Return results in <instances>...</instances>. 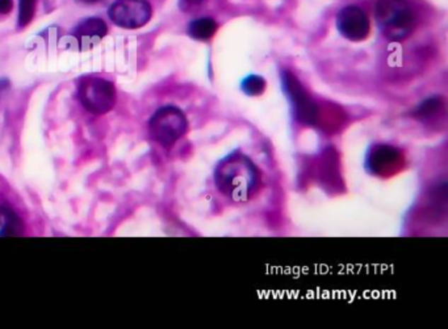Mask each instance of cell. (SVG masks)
<instances>
[{
  "label": "cell",
  "instance_id": "6da1fadb",
  "mask_svg": "<svg viewBox=\"0 0 448 329\" xmlns=\"http://www.w3.org/2000/svg\"><path fill=\"white\" fill-rule=\"evenodd\" d=\"M214 181L222 194L234 202H246L260 186V174L256 165L239 152L221 160L214 171Z\"/></svg>",
  "mask_w": 448,
  "mask_h": 329
},
{
  "label": "cell",
  "instance_id": "7a4b0ae2",
  "mask_svg": "<svg viewBox=\"0 0 448 329\" xmlns=\"http://www.w3.org/2000/svg\"><path fill=\"white\" fill-rule=\"evenodd\" d=\"M376 24L380 32L394 42H401L415 29V15L409 0H377Z\"/></svg>",
  "mask_w": 448,
  "mask_h": 329
},
{
  "label": "cell",
  "instance_id": "3957f363",
  "mask_svg": "<svg viewBox=\"0 0 448 329\" xmlns=\"http://www.w3.org/2000/svg\"><path fill=\"white\" fill-rule=\"evenodd\" d=\"M188 122L183 112L176 107H163L156 110L149 121V131L153 139L165 148L174 146L183 137Z\"/></svg>",
  "mask_w": 448,
  "mask_h": 329
},
{
  "label": "cell",
  "instance_id": "277c9868",
  "mask_svg": "<svg viewBox=\"0 0 448 329\" xmlns=\"http://www.w3.org/2000/svg\"><path fill=\"white\" fill-rule=\"evenodd\" d=\"M78 96L83 107L93 114L108 113L116 104L115 85L95 76L83 78L78 87Z\"/></svg>",
  "mask_w": 448,
  "mask_h": 329
},
{
  "label": "cell",
  "instance_id": "5b68a950",
  "mask_svg": "<svg viewBox=\"0 0 448 329\" xmlns=\"http://www.w3.org/2000/svg\"><path fill=\"white\" fill-rule=\"evenodd\" d=\"M153 9L147 0H116L110 6V18L121 28L137 29L147 25Z\"/></svg>",
  "mask_w": 448,
  "mask_h": 329
},
{
  "label": "cell",
  "instance_id": "8992f818",
  "mask_svg": "<svg viewBox=\"0 0 448 329\" xmlns=\"http://www.w3.org/2000/svg\"><path fill=\"white\" fill-rule=\"evenodd\" d=\"M366 165L371 174L380 177H391L403 169L405 157L396 147L379 145L368 152Z\"/></svg>",
  "mask_w": 448,
  "mask_h": 329
},
{
  "label": "cell",
  "instance_id": "52a82bcc",
  "mask_svg": "<svg viewBox=\"0 0 448 329\" xmlns=\"http://www.w3.org/2000/svg\"><path fill=\"white\" fill-rule=\"evenodd\" d=\"M284 91L287 92L289 100L292 101L293 110L297 119L302 124L313 125L318 119V108L302 90L300 82L291 73H283Z\"/></svg>",
  "mask_w": 448,
  "mask_h": 329
},
{
  "label": "cell",
  "instance_id": "ba28073f",
  "mask_svg": "<svg viewBox=\"0 0 448 329\" xmlns=\"http://www.w3.org/2000/svg\"><path fill=\"white\" fill-rule=\"evenodd\" d=\"M337 29L340 36L348 41L360 42L369 35L371 24L363 9L357 6H348L340 9L337 15Z\"/></svg>",
  "mask_w": 448,
  "mask_h": 329
},
{
  "label": "cell",
  "instance_id": "9c48e42d",
  "mask_svg": "<svg viewBox=\"0 0 448 329\" xmlns=\"http://www.w3.org/2000/svg\"><path fill=\"white\" fill-rule=\"evenodd\" d=\"M108 28L107 24L98 18H90L83 20L76 28L74 29L73 35L75 38H78L82 44L95 40H101L103 37L107 36Z\"/></svg>",
  "mask_w": 448,
  "mask_h": 329
},
{
  "label": "cell",
  "instance_id": "30bf717a",
  "mask_svg": "<svg viewBox=\"0 0 448 329\" xmlns=\"http://www.w3.org/2000/svg\"><path fill=\"white\" fill-rule=\"evenodd\" d=\"M23 231V220L13 211L0 208V238L21 237Z\"/></svg>",
  "mask_w": 448,
  "mask_h": 329
},
{
  "label": "cell",
  "instance_id": "8fae6325",
  "mask_svg": "<svg viewBox=\"0 0 448 329\" xmlns=\"http://www.w3.org/2000/svg\"><path fill=\"white\" fill-rule=\"evenodd\" d=\"M216 30L217 23L211 18H196L188 25V35L199 41L209 40L214 36Z\"/></svg>",
  "mask_w": 448,
  "mask_h": 329
},
{
  "label": "cell",
  "instance_id": "7c38bea8",
  "mask_svg": "<svg viewBox=\"0 0 448 329\" xmlns=\"http://www.w3.org/2000/svg\"><path fill=\"white\" fill-rule=\"evenodd\" d=\"M265 80L259 75H250L241 83V90L247 96H260L265 91Z\"/></svg>",
  "mask_w": 448,
  "mask_h": 329
},
{
  "label": "cell",
  "instance_id": "4fadbf2b",
  "mask_svg": "<svg viewBox=\"0 0 448 329\" xmlns=\"http://www.w3.org/2000/svg\"><path fill=\"white\" fill-rule=\"evenodd\" d=\"M443 109V100L442 97H430L422 102L421 105L415 110V116L418 119H426L434 117Z\"/></svg>",
  "mask_w": 448,
  "mask_h": 329
},
{
  "label": "cell",
  "instance_id": "5bb4252c",
  "mask_svg": "<svg viewBox=\"0 0 448 329\" xmlns=\"http://www.w3.org/2000/svg\"><path fill=\"white\" fill-rule=\"evenodd\" d=\"M36 0H18V25L27 27L35 15Z\"/></svg>",
  "mask_w": 448,
  "mask_h": 329
},
{
  "label": "cell",
  "instance_id": "9a60e30c",
  "mask_svg": "<svg viewBox=\"0 0 448 329\" xmlns=\"http://www.w3.org/2000/svg\"><path fill=\"white\" fill-rule=\"evenodd\" d=\"M207 0H179V8L184 13H193L202 7Z\"/></svg>",
  "mask_w": 448,
  "mask_h": 329
},
{
  "label": "cell",
  "instance_id": "2e32d148",
  "mask_svg": "<svg viewBox=\"0 0 448 329\" xmlns=\"http://www.w3.org/2000/svg\"><path fill=\"white\" fill-rule=\"evenodd\" d=\"M12 0H0V15H8L12 11Z\"/></svg>",
  "mask_w": 448,
  "mask_h": 329
},
{
  "label": "cell",
  "instance_id": "e0dca14e",
  "mask_svg": "<svg viewBox=\"0 0 448 329\" xmlns=\"http://www.w3.org/2000/svg\"><path fill=\"white\" fill-rule=\"evenodd\" d=\"M76 1H81V3H96L99 0H76Z\"/></svg>",
  "mask_w": 448,
  "mask_h": 329
}]
</instances>
